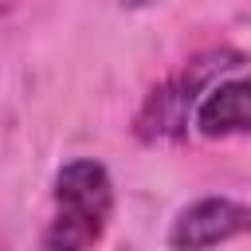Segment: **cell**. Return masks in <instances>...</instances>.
Listing matches in <instances>:
<instances>
[{
    "label": "cell",
    "instance_id": "cell-1",
    "mask_svg": "<svg viewBox=\"0 0 251 251\" xmlns=\"http://www.w3.org/2000/svg\"><path fill=\"white\" fill-rule=\"evenodd\" d=\"M55 212L43 227V251H94L114 216V180L102 161L75 157L55 173Z\"/></svg>",
    "mask_w": 251,
    "mask_h": 251
},
{
    "label": "cell",
    "instance_id": "cell-2",
    "mask_svg": "<svg viewBox=\"0 0 251 251\" xmlns=\"http://www.w3.org/2000/svg\"><path fill=\"white\" fill-rule=\"evenodd\" d=\"M239 63H243V55L231 51V47L196 55L192 63H184L176 75H169L161 86L149 90V98L141 102V110L133 118V133L149 145L153 141H176L196 122V110H200L204 94L216 82H224V75L235 71Z\"/></svg>",
    "mask_w": 251,
    "mask_h": 251
},
{
    "label": "cell",
    "instance_id": "cell-3",
    "mask_svg": "<svg viewBox=\"0 0 251 251\" xmlns=\"http://www.w3.org/2000/svg\"><path fill=\"white\" fill-rule=\"evenodd\" d=\"M239 235H251V208L231 196H204L180 208V216L169 227L173 251H212L220 243H231Z\"/></svg>",
    "mask_w": 251,
    "mask_h": 251
},
{
    "label": "cell",
    "instance_id": "cell-4",
    "mask_svg": "<svg viewBox=\"0 0 251 251\" xmlns=\"http://www.w3.org/2000/svg\"><path fill=\"white\" fill-rule=\"evenodd\" d=\"M192 126H196V133H204V137L251 133V75L216 82V86L204 94Z\"/></svg>",
    "mask_w": 251,
    "mask_h": 251
},
{
    "label": "cell",
    "instance_id": "cell-5",
    "mask_svg": "<svg viewBox=\"0 0 251 251\" xmlns=\"http://www.w3.org/2000/svg\"><path fill=\"white\" fill-rule=\"evenodd\" d=\"M149 4H157V0H122V8H133V12L137 8H149Z\"/></svg>",
    "mask_w": 251,
    "mask_h": 251
}]
</instances>
